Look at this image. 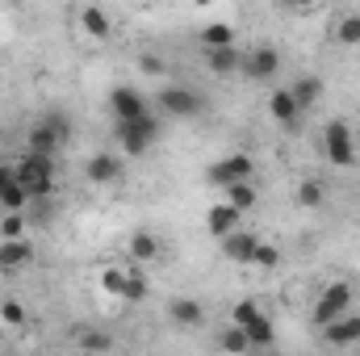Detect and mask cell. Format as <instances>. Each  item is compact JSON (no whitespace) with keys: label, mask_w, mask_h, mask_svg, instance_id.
Listing matches in <instances>:
<instances>
[{"label":"cell","mask_w":360,"mask_h":356,"mask_svg":"<svg viewBox=\"0 0 360 356\" xmlns=\"http://www.w3.org/2000/svg\"><path fill=\"white\" fill-rule=\"evenodd\" d=\"M13 177H17V184H21L30 197H46V193L55 189V164H51V155L25 151V160L13 164Z\"/></svg>","instance_id":"obj_1"},{"label":"cell","mask_w":360,"mask_h":356,"mask_svg":"<svg viewBox=\"0 0 360 356\" xmlns=\"http://www.w3.org/2000/svg\"><path fill=\"white\" fill-rule=\"evenodd\" d=\"M155 139H160V126H155L151 113L130 117V122H117V147H122L126 155H147Z\"/></svg>","instance_id":"obj_2"},{"label":"cell","mask_w":360,"mask_h":356,"mask_svg":"<svg viewBox=\"0 0 360 356\" xmlns=\"http://www.w3.org/2000/svg\"><path fill=\"white\" fill-rule=\"evenodd\" d=\"M323 151H327V164H335V168H352V164H356V143H352V130H348L344 117L327 122V130H323Z\"/></svg>","instance_id":"obj_3"},{"label":"cell","mask_w":360,"mask_h":356,"mask_svg":"<svg viewBox=\"0 0 360 356\" xmlns=\"http://www.w3.org/2000/svg\"><path fill=\"white\" fill-rule=\"evenodd\" d=\"M348 306H352V285H348V281H335V285H327V289H323V298L314 302V323H319V327H327L331 319L348 314Z\"/></svg>","instance_id":"obj_4"},{"label":"cell","mask_w":360,"mask_h":356,"mask_svg":"<svg viewBox=\"0 0 360 356\" xmlns=\"http://www.w3.org/2000/svg\"><path fill=\"white\" fill-rule=\"evenodd\" d=\"M63 139H68V122H63L59 113H51V117H42V122L30 130V151H34V155H55Z\"/></svg>","instance_id":"obj_5"},{"label":"cell","mask_w":360,"mask_h":356,"mask_svg":"<svg viewBox=\"0 0 360 356\" xmlns=\"http://www.w3.org/2000/svg\"><path fill=\"white\" fill-rule=\"evenodd\" d=\"M160 109L168 113V117H197L205 105H201V96L193 89H160Z\"/></svg>","instance_id":"obj_6"},{"label":"cell","mask_w":360,"mask_h":356,"mask_svg":"<svg viewBox=\"0 0 360 356\" xmlns=\"http://www.w3.org/2000/svg\"><path fill=\"white\" fill-rule=\"evenodd\" d=\"M248 80H272L276 72H281V55L272 51V46H256V51H248L243 55V68H239Z\"/></svg>","instance_id":"obj_7"},{"label":"cell","mask_w":360,"mask_h":356,"mask_svg":"<svg viewBox=\"0 0 360 356\" xmlns=\"http://www.w3.org/2000/svg\"><path fill=\"white\" fill-rule=\"evenodd\" d=\"M210 180L218 184V189H226V184H235V180H252V155H222L214 168H210Z\"/></svg>","instance_id":"obj_8"},{"label":"cell","mask_w":360,"mask_h":356,"mask_svg":"<svg viewBox=\"0 0 360 356\" xmlns=\"http://www.w3.org/2000/svg\"><path fill=\"white\" fill-rule=\"evenodd\" d=\"M109 109H113V122H130V117H143L147 113V101L139 96V89H113L109 92Z\"/></svg>","instance_id":"obj_9"},{"label":"cell","mask_w":360,"mask_h":356,"mask_svg":"<svg viewBox=\"0 0 360 356\" xmlns=\"http://www.w3.org/2000/svg\"><path fill=\"white\" fill-rule=\"evenodd\" d=\"M323 336H327V344H335V348L360 344V314H340V319H331V323L323 327Z\"/></svg>","instance_id":"obj_10"},{"label":"cell","mask_w":360,"mask_h":356,"mask_svg":"<svg viewBox=\"0 0 360 356\" xmlns=\"http://www.w3.org/2000/svg\"><path fill=\"white\" fill-rule=\"evenodd\" d=\"M205 68L214 72V76H231V72H239L243 68V51L231 42V46H205Z\"/></svg>","instance_id":"obj_11"},{"label":"cell","mask_w":360,"mask_h":356,"mask_svg":"<svg viewBox=\"0 0 360 356\" xmlns=\"http://www.w3.org/2000/svg\"><path fill=\"white\" fill-rule=\"evenodd\" d=\"M239 222H243V210H235L231 201L210 205V214H205V227H210V235H214V239H222V235L239 231Z\"/></svg>","instance_id":"obj_12"},{"label":"cell","mask_w":360,"mask_h":356,"mask_svg":"<svg viewBox=\"0 0 360 356\" xmlns=\"http://www.w3.org/2000/svg\"><path fill=\"white\" fill-rule=\"evenodd\" d=\"M256 235H248L243 227L239 231H231V235H222V256L226 260H235V265H252V256H256Z\"/></svg>","instance_id":"obj_13"},{"label":"cell","mask_w":360,"mask_h":356,"mask_svg":"<svg viewBox=\"0 0 360 356\" xmlns=\"http://www.w3.org/2000/svg\"><path fill=\"white\" fill-rule=\"evenodd\" d=\"M89 180L92 184H113V180L122 177V160L113 155V151H96V155H89Z\"/></svg>","instance_id":"obj_14"},{"label":"cell","mask_w":360,"mask_h":356,"mask_svg":"<svg viewBox=\"0 0 360 356\" xmlns=\"http://www.w3.org/2000/svg\"><path fill=\"white\" fill-rule=\"evenodd\" d=\"M269 113L281 122V126H297V113H302V105L293 101V92L289 89H276L269 96Z\"/></svg>","instance_id":"obj_15"},{"label":"cell","mask_w":360,"mask_h":356,"mask_svg":"<svg viewBox=\"0 0 360 356\" xmlns=\"http://www.w3.org/2000/svg\"><path fill=\"white\" fill-rule=\"evenodd\" d=\"M80 30L89 34V38H96V42H105L109 34H113V25H109V17L96 8V4H84L80 8Z\"/></svg>","instance_id":"obj_16"},{"label":"cell","mask_w":360,"mask_h":356,"mask_svg":"<svg viewBox=\"0 0 360 356\" xmlns=\"http://www.w3.org/2000/svg\"><path fill=\"white\" fill-rule=\"evenodd\" d=\"M30 256H34V248L25 243V235L21 239H0V268H21Z\"/></svg>","instance_id":"obj_17"},{"label":"cell","mask_w":360,"mask_h":356,"mask_svg":"<svg viewBox=\"0 0 360 356\" xmlns=\"http://www.w3.org/2000/svg\"><path fill=\"white\" fill-rule=\"evenodd\" d=\"M155 256H160V239L147 235V231H139V235L130 239V260H134V265H151Z\"/></svg>","instance_id":"obj_18"},{"label":"cell","mask_w":360,"mask_h":356,"mask_svg":"<svg viewBox=\"0 0 360 356\" xmlns=\"http://www.w3.org/2000/svg\"><path fill=\"white\" fill-rule=\"evenodd\" d=\"M172 319H176L180 327H201V323H205V310H201V302H193V298H176V302H172Z\"/></svg>","instance_id":"obj_19"},{"label":"cell","mask_w":360,"mask_h":356,"mask_svg":"<svg viewBox=\"0 0 360 356\" xmlns=\"http://www.w3.org/2000/svg\"><path fill=\"white\" fill-rule=\"evenodd\" d=\"M226 201L235 205V210H252L256 205V189H252V180H235V184H226Z\"/></svg>","instance_id":"obj_20"},{"label":"cell","mask_w":360,"mask_h":356,"mask_svg":"<svg viewBox=\"0 0 360 356\" xmlns=\"http://www.w3.org/2000/svg\"><path fill=\"white\" fill-rule=\"evenodd\" d=\"M289 92H293V101H297L302 109H310V105L319 101V92H323V80H319V76H302Z\"/></svg>","instance_id":"obj_21"},{"label":"cell","mask_w":360,"mask_h":356,"mask_svg":"<svg viewBox=\"0 0 360 356\" xmlns=\"http://www.w3.org/2000/svg\"><path fill=\"white\" fill-rule=\"evenodd\" d=\"M201 42H205V46H231V42H235V30H231L226 21H210V25L201 30Z\"/></svg>","instance_id":"obj_22"},{"label":"cell","mask_w":360,"mask_h":356,"mask_svg":"<svg viewBox=\"0 0 360 356\" xmlns=\"http://www.w3.org/2000/svg\"><path fill=\"white\" fill-rule=\"evenodd\" d=\"M264 319V310L256 306V302H235V310H231V323H239V327H252V323H260Z\"/></svg>","instance_id":"obj_23"},{"label":"cell","mask_w":360,"mask_h":356,"mask_svg":"<svg viewBox=\"0 0 360 356\" xmlns=\"http://www.w3.org/2000/svg\"><path fill=\"white\" fill-rule=\"evenodd\" d=\"M25 201H30V193L17 184V177L0 189V205H4V210H25Z\"/></svg>","instance_id":"obj_24"},{"label":"cell","mask_w":360,"mask_h":356,"mask_svg":"<svg viewBox=\"0 0 360 356\" xmlns=\"http://www.w3.org/2000/svg\"><path fill=\"white\" fill-rule=\"evenodd\" d=\"M335 38H340L344 46H360V13H352V17H344V21L335 25Z\"/></svg>","instance_id":"obj_25"},{"label":"cell","mask_w":360,"mask_h":356,"mask_svg":"<svg viewBox=\"0 0 360 356\" xmlns=\"http://www.w3.org/2000/svg\"><path fill=\"white\" fill-rule=\"evenodd\" d=\"M297 205H306V210L323 205V184H319V180H302V184H297Z\"/></svg>","instance_id":"obj_26"},{"label":"cell","mask_w":360,"mask_h":356,"mask_svg":"<svg viewBox=\"0 0 360 356\" xmlns=\"http://www.w3.org/2000/svg\"><path fill=\"white\" fill-rule=\"evenodd\" d=\"M122 298L126 302H143L147 298V276L134 268V272H126V289H122Z\"/></svg>","instance_id":"obj_27"},{"label":"cell","mask_w":360,"mask_h":356,"mask_svg":"<svg viewBox=\"0 0 360 356\" xmlns=\"http://www.w3.org/2000/svg\"><path fill=\"white\" fill-rule=\"evenodd\" d=\"M222 348H226V352H248V348H252V340H248V327L231 323V331L222 336Z\"/></svg>","instance_id":"obj_28"},{"label":"cell","mask_w":360,"mask_h":356,"mask_svg":"<svg viewBox=\"0 0 360 356\" xmlns=\"http://www.w3.org/2000/svg\"><path fill=\"white\" fill-rule=\"evenodd\" d=\"M248 340H252V348H272L276 331H272L269 319H260V323H252V327H248Z\"/></svg>","instance_id":"obj_29"},{"label":"cell","mask_w":360,"mask_h":356,"mask_svg":"<svg viewBox=\"0 0 360 356\" xmlns=\"http://www.w3.org/2000/svg\"><path fill=\"white\" fill-rule=\"evenodd\" d=\"M21 235H25V218H21V210H8L0 222V239H21Z\"/></svg>","instance_id":"obj_30"},{"label":"cell","mask_w":360,"mask_h":356,"mask_svg":"<svg viewBox=\"0 0 360 356\" xmlns=\"http://www.w3.org/2000/svg\"><path fill=\"white\" fill-rule=\"evenodd\" d=\"M101 289L113 293V298H122V289H126V272H122V268H105V272H101Z\"/></svg>","instance_id":"obj_31"},{"label":"cell","mask_w":360,"mask_h":356,"mask_svg":"<svg viewBox=\"0 0 360 356\" xmlns=\"http://www.w3.org/2000/svg\"><path fill=\"white\" fill-rule=\"evenodd\" d=\"M252 265H256V268H276V265H281V248H272V243H256Z\"/></svg>","instance_id":"obj_32"},{"label":"cell","mask_w":360,"mask_h":356,"mask_svg":"<svg viewBox=\"0 0 360 356\" xmlns=\"http://www.w3.org/2000/svg\"><path fill=\"white\" fill-rule=\"evenodd\" d=\"M0 319H4L8 327H25V306H21V302H4V306H0Z\"/></svg>","instance_id":"obj_33"},{"label":"cell","mask_w":360,"mask_h":356,"mask_svg":"<svg viewBox=\"0 0 360 356\" xmlns=\"http://www.w3.org/2000/svg\"><path fill=\"white\" fill-rule=\"evenodd\" d=\"M80 348H89V352H109V348H113V340H109V336H96V331H89V336H80Z\"/></svg>","instance_id":"obj_34"},{"label":"cell","mask_w":360,"mask_h":356,"mask_svg":"<svg viewBox=\"0 0 360 356\" xmlns=\"http://www.w3.org/2000/svg\"><path fill=\"white\" fill-rule=\"evenodd\" d=\"M139 72H143V76H164V59H155V55H139Z\"/></svg>","instance_id":"obj_35"},{"label":"cell","mask_w":360,"mask_h":356,"mask_svg":"<svg viewBox=\"0 0 360 356\" xmlns=\"http://www.w3.org/2000/svg\"><path fill=\"white\" fill-rule=\"evenodd\" d=\"M8 180H13V164H0V189H4Z\"/></svg>","instance_id":"obj_36"},{"label":"cell","mask_w":360,"mask_h":356,"mask_svg":"<svg viewBox=\"0 0 360 356\" xmlns=\"http://www.w3.org/2000/svg\"><path fill=\"white\" fill-rule=\"evenodd\" d=\"M293 4H297V8H310V4H314V0H293Z\"/></svg>","instance_id":"obj_37"},{"label":"cell","mask_w":360,"mask_h":356,"mask_svg":"<svg viewBox=\"0 0 360 356\" xmlns=\"http://www.w3.org/2000/svg\"><path fill=\"white\" fill-rule=\"evenodd\" d=\"M281 4H293V0H281Z\"/></svg>","instance_id":"obj_38"}]
</instances>
